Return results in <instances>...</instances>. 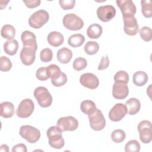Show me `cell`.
Instances as JSON below:
<instances>
[{
    "label": "cell",
    "instance_id": "obj_1",
    "mask_svg": "<svg viewBox=\"0 0 152 152\" xmlns=\"http://www.w3.org/2000/svg\"><path fill=\"white\" fill-rule=\"evenodd\" d=\"M62 134V130L57 126H52L48 129L46 135L49 140V144L52 148L61 149L64 146L65 141Z\"/></svg>",
    "mask_w": 152,
    "mask_h": 152
},
{
    "label": "cell",
    "instance_id": "obj_2",
    "mask_svg": "<svg viewBox=\"0 0 152 152\" xmlns=\"http://www.w3.org/2000/svg\"><path fill=\"white\" fill-rule=\"evenodd\" d=\"M49 18V13L46 10H38L34 12L29 17V26L36 29L40 28L48 21Z\"/></svg>",
    "mask_w": 152,
    "mask_h": 152
},
{
    "label": "cell",
    "instance_id": "obj_3",
    "mask_svg": "<svg viewBox=\"0 0 152 152\" xmlns=\"http://www.w3.org/2000/svg\"><path fill=\"white\" fill-rule=\"evenodd\" d=\"M34 96L42 107H49L52 103V96L45 87H38L34 90Z\"/></svg>",
    "mask_w": 152,
    "mask_h": 152
},
{
    "label": "cell",
    "instance_id": "obj_4",
    "mask_svg": "<svg viewBox=\"0 0 152 152\" xmlns=\"http://www.w3.org/2000/svg\"><path fill=\"white\" fill-rule=\"evenodd\" d=\"M20 135L30 143L36 142L40 137V132L36 128L31 125H23L20 128Z\"/></svg>",
    "mask_w": 152,
    "mask_h": 152
},
{
    "label": "cell",
    "instance_id": "obj_5",
    "mask_svg": "<svg viewBox=\"0 0 152 152\" xmlns=\"http://www.w3.org/2000/svg\"><path fill=\"white\" fill-rule=\"evenodd\" d=\"M64 26L69 30H79L84 26L83 20L75 14H67L62 20Z\"/></svg>",
    "mask_w": 152,
    "mask_h": 152
},
{
    "label": "cell",
    "instance_id": "obj_6",
    "mask_svg": "<svg viewBox=\"0 0 152 152\" xmlns=\"http://www.w3.org/2000/svg\"><path fill=\"white\" fill-rule=\"evenodd\" d=\"M90 125L92 129L94 131H101L103 129L106 125V120L102 111L96 109V110L91 115H88Z\"/></svg>",
    "mask_w": 152,
    "mask_h": 152
},
{
    "label": "cell",
    "instance_id": "obj_7",
    "mask_svg": "<svg viewBox=\"0 0 152 152\" xmlns=\"http://www.w3.org/2000/svg\"><path fill=\"white\" fill-rule=\"evenodd\" d=\"M138 131L141 141L144 144H148L151 141V124L149 121L144 120L138 125Z\"/></svg>",
    "mask_w": 152,
    "mask_h": 152
},
{
    "label": "cell",
    "instance_id": "obj_8",
    "mask_svg": "<svg viewBox=\"0 0 152 152\" xmlns=\"http://www.w3.org/2000/svg\"><path fill=\"white\" fill-rule=\"evenodd\" d=\"M34 104L30 99L23 100L19 104L17 110V115L21 118H26L29 117L34 111Z\"/></svg>",
    "mask_w": 152,
    "mask_h": 152
},
{
    "label": "cell",
    "instance_id": "obj_9",
    "mask_svg": "<svg viewBox=\"0 0 152 152\" xmlns=\"http://www.w3.org/2000/svg\"><path fill=\"white\" fill-rule=\"evenodd\" d=\"M116 2L121 10L123 18L134 16L137 8L135 5L131 0H117Z\"/></svg>",
    "mask_w": 152,
    "mask_h": 152
},
{
    "label": "cell",
    "instance_id": "obj_10",
    "mask_svg": "<svg viewBox=\"0 0 152 152\" xmlns=\"http://www.w3.org/2000/svg\"><path fill=\"white\" fill-rule=\"evenodd\" d=\"M56 126H58L62 132L66 131H72L77 129L78 122L74 117L71 116L61 117L58 120Z\"/></svg>",
    "mask_w": 152,
    "mask_h": 152
},
{
    "label": "cell",
    "instance_id": "obj_11",
    "mask_svg": "<svg viewBox=\"0 0 152 152\" xmlns=\"http://www.w3.org/2000/svg\"><path fill=\"white\" fill-rule=\"evenodd\" d=\"M116 9L111 5L99 7L97 10V15L100 20L103 22L110 21L116 15Z\"/></svg>",
    "mask_w": 152,
    "mask_h": 152
},
{
    "label": "cell",
    "instance_id": "obj_12",
    "mask_svg": "<svg viewBox=\"0 0 152 152\" xmlns=\"http://www.w3.org/2000/svg\"><path fill=\"white\" fill-rule=\"evenodd\" d=\"M127 114V109L125 104L119 103L115 104L109 113V119L114 122L122 120Z\"/></svg>",
    "mask_w": 152,
    "mask_h": 152
},
{
    "label": "cell",
    "instance_id": "obj_13",
    "mask_svg": "<svg viewBox=\"0 0 152 152\" xmlns=\"http://www.w3.org/2000/svg\"><path fill=\"white\" fill-rule=\"evenodd\" d=\"M80 83L81 84L89 89H95L99 85V78L93 73H84L80 77Z\"/></svg>",
    "mask_w": 152,
    "mask_h": 152
},
{
    "label": "cell",
    "instance_id": "obj_14",
    "mask_svg": "<svg viewBox=\"0 0 152 152\" xmlns=\"http://www.w3.org/2000/svg\"><path fill=\"white\" fill-rule=\"evenodd\" d=\"M36 50L33 48L23 46L20 55L22 63L27 66L33 64L36 58Z\"/></svg>",
    "mask_w": 152,
    "mask_h": 152
},
{
    "label": "cell",
    "instance_id": "obj_15",
    "mask_svg": "<svg viewBox=\"0 0 152 152\" xmlns=\"http://www.w3.org/2000/svg\"><path fill=\"white\" fill-rule=\"evenodd\" d=\"M124 27V30L127 35L134 36L139 30V26L136 18L133 16L131 17L123 18Z\"/></svg>",
    "mask_w": 152,
    "mask_h": 152
},
{
    "label": "cell",
    "instance_id": "obj_16",
    "mask_svg": "<svg viewBox=\"0 0 152 152\" xmlns=\"http://www.w3.org/2000/svg\"><path fill=\"white\" fill-rule=\"evenodd\" d=\"M129 93L127 84L124 83H115L112 87V95L116 99H124Z\"/></svg>",
    "mask_w": 152,
    "mask_h": 152
},
{
    "label": "cell",
    "instance_id": "obj_17",
    "mask_svg": "<svg viewBox=\"0 0 152 152\" xmlns=\"http://www.w3.org/2000/svg\"><path fill=\"white\" fill-rule=\"evenodd\" d=\"M21 39L23 46L30 47L37 50V45L36 42V37L33 33L28 30L24 31L21 33Z\"/></svg>",
    "mask_w": 152,
    "mask_h": 152
},
{
    "label": "cell",
    "instance_id": "obj_18",
    "mask_svg": "<svg viewBox=\"0 0 152 152\" xmlns=\"http://www.w3.org/2000/svg\"><path fill=\"white\" fill-rule=\"evenodd\" d=\"M47 40L49 45L53 47H58L64 43V38L61 33L53 31L49 33Z\"/></svg>",
    "mask_w": 152,
    "mask_h": 152
},
{
    "label": "cell",
    "instance_id": "obj_19",
    "mask_svg": "<svg viewBox=\"0 0 152 152\" xmlns=\"http://www.w3.org/2000/svg\"><path fill=\"white\" fill-rule=\"evenodd\" d=\"M56 57L58 61L61 64H68L70 62L72 58V51L64 47L58 50L56 54Z\"/></svg>",
    "mask_w": 152,
    "mask_h": 152
},
{
    "label": "cell",
    "instance_id": "obj_20",
    "mask_svg": "<svg viewBox=\"0 0 152 152\" xmlns=\"http://www.w3.org/2000/svg\"><path fill=\"white\" fill-rule=\"evenodd\" d=\"M125 105L127 109V113L130 115L137 114L141 107L140 102L136 98H130L125 102Z\"/></svg>",
    "mask_w": 152,
    "mask_h": 152
},
{
    "label": "cell",
    "instance_id": "obj_21",
    "mask_svg": "<svg viewBox=\"0 0 152 152\" xmlns=\"http://www.w3.org/2000/svg\"><path fill=\"white\" fill-rule=\"evenodd\" d=\"M1 116L4 118L12 117L15 112L14 104L10 102H4L0 104Z\"/></svg>",
    "mask_w": 152,
    "mask_h": 152
},
{
    "label": "cell",
    "instance_id": "obj_22",
    "mask_svg": "<svg viewBox=\"0 0 152 152\" xmlns=\"http://www.w3.org/2000/svg\"><path fill=\"white\" fill-rule=\"evenodd\" d=\"M102 27L99 24H92L88 26L87 30V34L90 39H98L102 34Z\"/></svg>",
    "mask_w": 152,
    "mask_h": 152
},
{
    "label": "cell",
    "instance_id": "obj_23",
    "mask_svg": "<svg viewBox=\"0 0 152 152\" xmlns=\"http://www.w3.org/2000/svg\"><path fill=\"white\" fill-rule=\"evenodd\" d=\"M18 49V43L15 39L8 40L4 44V52L11 56L14 55Z\"/></svg>",
    "mask_w": 152,
    "mask_h": 152
},
{
    "label": "cell",
    "instance_id": "obj_24",
    "mask_svg": "<svg viewBox=\"0 0 152 152\" xmlns=\"http://www.w3.org/2000/svg\"><path fill=\"white\" fill-rule=\"evenodd\" d=\"M148 80V75L144 71H137L133 75V83L135 86L138 87H141L145 85L147 83Z\"/></svg>",
    "mask_w": 152,
    "mask_h": 152
},
{
    "label": "cell",
    "instance_id": "obj_25",
    "mask_svg": "<svg viewBox=\"0 0 152 152\" xmlns=\"http://www.w3.org/2000/svg\"><path fill=\"white\" fill-rule=\"evenodd\" d=\"M80 109L83 113L86 115H90L93 113L97 108L94 102L90 100H86L81 103Z\"/></svg>",
    "mask_w": 152,
    "mask_h": 152
},
{
    "label": "cell",
    "instance_id": "obj_26",
    "mask_svg": "<svg viewBox=\"0 0 152 152\" xmlns=\"http://www.w3.org/2000/svg\"><path fill=\"white\" fill-rule=\"evenodd\" d=\"M1 34L5 39L12 40L15 35V29L12 25L5 24L1 28Z\"/></svg>",
    "mask_w": 152,
    "mask_h": 152
},
{
    "label": "cell",
    "instance_id": "obj_27",
    "mask_svg": "<svg viewBox=\"0 0 152 152\" xmlns=\"http://www.w3.org/2000/svg\"><path fill=\"white\" fill-rule=\"evenodd\" d=\"M85 41L84 36L81 34H74L70 36L68 40V43L73 48L81 46Z\"/></svg>",
    "mask_w": 152,
    "mask_h": 152
},
{
    "label": "cell",
    "instance_id": "obj_28",
    "mask_svg": "<svg viewBox=\"0 0 152 152\" xmlns=\"http://www.w3.org/2000/svg\"><path fill=\"white\" fill-rule=\"evenodd\" d=\"M141 12L146 18H151L152 16V1L151 0L141 1Z\"/></svg>",
    "mask_w": 152,
    "mask_h": 152
},
{
    "label": "cell",
    "instance_id": "obj_29",
    "mask_svg": "<svg viewBox=\"0 0 152 152\" xmlns=\"http://www.w3.org/2000/svg\"><path fill=\"white\" fill-rule=\"evenodd\" d=\"M67 82V77L66 74L61 72L59 74L51 78V83L55 87H61L64 86Z\"/></svg>",
    "mask_w": 152,
    "mask_h": 152
},
{
    "label": "cell",
    "instance_id": "obj_30",
    "mask_svg": "<svg viewBox=\"0 0 152 152\" xmlns=\"http://www.w3.org/2000/svg\"><path fill=\"white\" fill-rule=\"evenodd\" d=\"M84 49L87 54L92 55L96 54L98 52L99 49V45L96 42L88 41L84 45Z\"/></svg>",
    "mask_w": 152,
    "mask_h": 152
},
{
    "label": "cell",
    "instance_id": "obj_31",
    "mask_svg": "<svg viewBox=\"0 0 152 152\" xmlns=\"http://www.w3.org/2000/svg\"><path fill=\"white\" fill-rule=\"evenodd\" d=\"M125 131L120 129L114 130L111 134V138L115 143L122 142L125 139Z\"/></svg>",
    "mask_w": 152,
    "mask_h": 152
},
{
    "label": "cell",
    "instance_id": "obj_32",
    "mask_svg": "<svg viewBox=\"0 0 152 152\" xmlns=\"http://www.w3.org/2000/svg\"><path fill=\"white\" fill-rule=\"evenodd\" d=\"M140 144L138 141L132 140L127 142L125 146L126 152H139L140 150Z\"/></svg>",
    "mask_w": 152,
    "mask_h": 152
},
{
    "label": "cell",
    "instance_id": "obj_33",
    "mask_svg": "<svg viewBox=\"0 0 152 152\" xmlns=\"http://www.w3.org/2000/svg\"><path fill=\"white\" fill-rule=\"evenodd\" d=\"M87 65V60L85 58L82 57H78L75 59L72 64L73 68L77 71L84 69V68H86Z\"/></svg>",
    "mask_w": 152,
    "mask_h": 152
},
{
    "label": "cell",
    "instance_id": "obj_34",
    "mask_svg": "<svg viewBox=\"0 0 152 152\" xmlns=\"http://www.w3.org/2000/svg\"><path fill=\"white\" fill-rule=\"evenodd\" d=\"M12 62L10 59L5 56H2L0 58V69L3 72H7L12 68Z\"/></svg>",
    "mask_w": 152,
    "mask_h": 152
},
{
    "label": "cell",
    "instance_id": "obj_35",
    "mask_svg": "<svg viewBox=\"0 0 152 152\" xmlns=\"http://www.w3.org/2000/svg\"><path fill=\"white\" fill-rule=\"evenodd\" d=\"M115 83H124L127 84L129 81L128 74L125 71H118L114 76Z\"/></svg>",
    "mask_w": 152,
    "mask_h": 152
},
{
    "label": "cell",
    "instance_id": "obj_36",
    "mask_svg": "<svg viewBox=\"0 0 152 152\" xmlns=\"http://www.w3.org/2000/svg\"><path fill=\"white\" fill-rule=\"evenodd\" d=\"M140 35L142 40L145 42H149L151 40L152 31L150 27L147 26L142 27L140 30Z\"/></svg>",
    "mask_w": 152,
    "mask_h": 152
},
{
    "label": "cell",
    "instance_id": "obj_37",
    "mask_svg": "<svg viewBox=\"0 0 152 152\" xmlns=\"http://www.w3.org/2000/svg\"><path fill=\"white\" fill-rule=\"evenodd\" d=\"M53 53L50 49L45 48L41 50L40 53V60L43 62H50L52 59Z\"/></svg>",
    "mask_w": 152,
    "mask_h": 152
},
{
    "label": "cell",
    "instance_id": "obj_38",
    "mask_svg": "<svg viewBox=\"0 0 152 152\" xmlns=\"http://www.w3.org/2000/svg\"><path fill=\"white\" fill-rule=\"evenodd\" d=\"M36 78L40 81H46L50 78L46 67L39 68L36 71Z\"/></svg>",
    "mask_w": 152,
    "mask_h": 152
},
{
    "label": "cell",
    "instance_id": "obj_39",
    "mask_svg": "<svg viewBox=\"0 0 152 152\" xmlns=\"http://www.w3.org/2000/svg\"><path fill=\"white\" fill-rule=\"evenodd\" d=\"M59 3L60 7L64 10H69L72 9L75 6V0H59Z\"/></svg>",
    "mask_w": 152,
    "mask_h": 152
},
{
    "label": "cell",
    "instance_id": "obj_40",
    "mask_svg": "<svg viewBox=\"0 0 152 152\" xmlns=\"http://www.w3.org/2000/svg\"><path fill=\"white\" fill-rule=\"evenodd\" d=\"M46 68H47V69H48V73L49 75V77L50 78L55 77L56 75H57L61 72L60 68L55 64L49 65Z\"/></svg>",
    "mask_w": 152,
    "mask_h": 152
},
{
    "label": "cell",
    "instance_id": "obj_41",
    "mask_svg": "<svg viewBox=\"0 0 152 152\" xmlns=\"http://www.w3.org/2000/svg\"><path fill=\"white\" fill-rule=\"evenodd\" d=\"M109 65V59L107 55H106L105 56H102V59L100 60V64L98 66V70H103L106 69Z\"/></svg>",
    "mask_w": 152,
    "mask_h": 152
},
{
    "label": "cell",
    "instance_id": "obj_42",
    "mask_svg": "<svg viewBox=\"0 0 152 152\" xmlns=\"http://www.w3.org/2000/svg\"><path fill=\"white\" fill-rule=\"evenodd\" d=\"M26 6L29 8H34L40 5L41 1L40 0H27L23 1Z\"/></svg>",
    "mask_w": 152,
    "mask_h": 152
},
{
    "label": "cell",
    "instance_id": "obj_43",
    "mask_svg": "<svg viewBox=\"0 0 152 152\" xmlns=\"http://www.w3.org/2000/svg\"><path fill=\"white\" fill-rule=\"evenodd\" d=\"M27 149L25 144H18L14 145L12 148V151H21V152H27Z\"/></svg>",
    "mask_w": 152,
    "mask_h": 152
},
{
    "label": "cell",
    "instance_id": "obj_44",
    "mask_svg": "<svg viewBox=\"0 0 152 152\" xmlns=\"http://www.w3.org/2000/svg\"><path fill=\"white\" fill-rule=\"evenodd\" d=\"M0 147H1L0 148V151H5V152L7 151V152H8L9 151L8 147L6 144H2V145H1Z\"/></svg>",
    "mask_w": 152,
    "mask_h": 152
}]
</instances>
